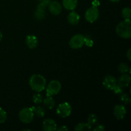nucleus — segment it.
<instances>
[{"mask_svg": "<svg viewBox=\"0 0 131 131\" xmlns=\"http://www.w3.org/2000/svg\"><path fill=\"white\" fill-rule=\"evenodd\" d=\"M29 84L33 90L41 92L46 88V79L40 74H33L29 78Z\"/></svg>", "mask_w": 131, "mask_h": 131, "instance_id": "nucleus-1", "label": "nucleus"}, {"mask_svg": "<svg viewBox=\"0 0 131 131\" xmlns=\"http://www.w3.org/2000/svg\"><path fill=\"white\" fill-rule=\"evenodd\" d=\"M118 35L123 38H129L131 37V22L130 19H125L119 23L116 28Z\"/></svg>", "mask_w": 131, "mask_h": 131, "instance_id": "nucleus-2", "label": "nucleus"}, {"mask_svg": "<svg viewBox=\"0 0 131 131\" xmlns=\"http://www.w3.org/2000/svg\"><path fill=\"white\" fill-rule=\"evenodd\" d=\"M34 115L31 107H24L19 111V118L23 123L29 124L33 121Z\"/></svg>", "mask_w": 131, "mask_h": 131, "instance_id": "nucleus-3", "label": "nucleus"}, {"mask_svg": "<svg viewBox=\"0 0 131 131\" xmlns=\"http://www.w3.org/2000/svg\"><path fill=\"white\" fill-rule=\"evenodd\" d=\"M61 84L60 81L57 80H52L50 82L46 88V96H52L56 95L60 92Z\"/></svg>", "mask_w": 131, "mask_h": 131, "instance_id": "nucleus-4", "label": "nucleus"}, {"mask_svg": "<svg viewBox=\"0 0 131 131\" xmlns=\"http://www.w3.org/2000/svg\"><path fill=\"white\" fill-rule=\"evenodd\" d=\"M72 113L71 106L68 102H63L58 105L56 109V113L62 118L68 117Z\"/></svg>", "mask_w": 131, "mask_h": 131, "instance_id": "nucleus-5", "label": "nucleus"}, {"mask_svg": "<svg viewBox=\"0 0 131 131\" xmlns=\"http://www.w3.org/2000/svg\"><path fill=\"white\" fill-rule=\"evenodd\" d=\"M85 19L89 23H92L98 19L99 17V10L97 8V7L92 6L87 9L85 12Z\"/></svg>", "mask_w": 131, "mask_h": 131, "instance_id": "nucleus-6", "label": "nucleus"}, {"mask_svg": "<svg viewBox=\"0 0 131 131\" xmlns=\"http://www.w3.org/2000/svg\"><path fill=\"white\" fill-rule=\"evenodd\" d=\"M84 44V36L77 34L73 36L69 41V46L71 48L76 49L81 48Z\"/></svg>", "mask_w": 131, "mask_h": 131, "instance_id": "nucleus-7", "label": "nucleus"}, {"mask_svg": "<svg viewBox=\"0 0 131 131\" xmlns=\"http://www.w3.org/2000/svg\"><path fill=\"white\" fill-rule=\"evenodd\" d=\"M116 84H117L116 79L111 75H106L104 78V80L102 81V84H103L104 86L106 89L110 90H113L115 86L116 85Z\"/></svg>", "mask_w": 131, "mask_h": 131, "instance_id": "nucleus-8", "label": "nucleus"}, {"mask_svg": "<svg viewBox=\"0 0 131 131\" xmlns=\"http://www.w3.org/2000/svg\"><path fill=\"white\" fill-rule=\"evenodd\" d=\"M126 109L123 105H116L114 107L113 113L118 120H122L126 115Z\"/></svg>", "mask_w": 131, "mask_h": 131, "instance_id": "nucleus-9", "label": "nucleus"}, {"mask_svg": "<svg viewBox=\"0 0 131 131\" xmlns=\"http://www.w3.org/2000/svg\"><path fill=\"white\" fill-rule=\"evenodd\" d=\"M57 125L54 120L51 118H47L43 120L42 123V129L46 131L56 130Z\"/></svg>", "mask_w": 131, "mask_h": 131, "instance_id": "nucleus-10", "label": "nucleus"}, {"mask_svg": "<svg viewBox=\"0 0 131 131\" xmlns=\"http://www.w3.org/2000/svg\"><path fill=\"white\" fill-rule=\"evenodd\" d=\"M49 10L52 15H58L62 11V6L61 4L58 1H51L49 4Z\"/></svg>", "mask_w": 131, "mask_h": 131, "instance_id": "nucleus-11", "label": "nucleus"}, {"mask_svg": "<svg viewBox=\"0 0 131 131\" xmlns=\"http://www.w3.org/2000/svg\"><path fill=\"white\" fill-rule=\"evenodd\" d=\"M26 43L29 49H34L38 46V41L35 36L33 35H29L26 37Z\"/></svg>", "mask_w": 131, "mask_h": 131, "instance_id": "nucleus-12", "label": "nucleus"}, {"mask_svg": "<svg viewBox=\"0 0 131 131\" xmlns=\"http://www.w3.org/2000/svg\"><path fill=\"white\" fill-rule=\"evenodd\" d=\"M67 20L71 25H77L80 20V16L78 13L73 11L68 15Z\"/></svg>", "mask_w": 131, "mask_h": 131, "instance_id": "nucleus-13", "label": "nucleus"}, {"mask_svg": "<svg viewBox=\"0 0 131 131\" xmlns=\"http://www.w3.org/2000/svg\"><path fill=\"white\" fill-rule=\"evenodd\" d=\"M130 83V77L128 74H123L119 78L118 80V84L122 88L128 86Z\"/></svg>", "mask_w": 131, "mask_h": 131, "instance_id": "nucleus-14", "label": "nucleus"}, {"mask_svg": "<svg viewBox=\"0 0 131 131\" xmlns=\"http://www.w3.org/2000/svg\"><path fill=\"white\" fill-rule=\"evenodd\" d=\"M64 8L68 10H74L78 5V0H63Z\"/></svg>", "mask_w": 131, "mask_h": 131, "instance_id": "nucleus-15", "label": "nucleus"}, {"mask_svg": "<svg viewBox=\"0 0 131 131\" xmlns=\"http://www.w3.org/2000/svg\"><path fill=\"white\" fill-rule=\"evenodd\" d=\"M45 6L43 5H39L37 6V10H36L35 14V17L37 20H42L44 19L45 17Z\"/></svg>", "mask_w": 131, "mask_h": 131, "instance_id": "nucleus-16", "label": "nucleus"}, {"mask_svg": "<svg viewBox=\"0 0 131 131\" xmlns=\"http://www.w3.org/2000/svg\"><path fill=\"white\" fill-rule=\"evenodd\" d=\"M43 104H44L45 106L49 110H52L55 106L54 100L52 98V96H49V97H46L43 101Z\"/></svg>", "mask_w": 131, "mask_h": 131, "instance_id": "nucleus-17", "label": "nucleus"}, {"mask_svg": "<svg viewBox=\"0 0 131 131\" xmlns=\"http://www.w3.org/2000/svg\"><path fill=\"white\" fill-rule=\"evenodd\" d=\"M92 126L89 125L88 123H80L75 126L74 130L76 131H83V130H90Z\"/></svg>", "mask_w": 131, "mask_h": 131, "instance_id": "nucleus-18", "label": "nucleus"}, {"mask_svg": "<svg viewBox=\"0 0 131 131\" xmlns=\"http://www.w3.org/2000/svg\"><path fill=\"white\" fill-rule=\"evenodd\" d=\"M32 110H33V113L34 114H35L38 117H43L45 115V110L42 108V107H31Z\"/></svg>", "mask_w": 131, "mask_h": 131, "instance_id": "nucleus-19", "label": "nucleus"}, {"mask_svg": "<svg viewBox=\"0 0 131 131\" xmlns=\"http://www.w3.org/2000/svg\"><path fill=\"white\" fill-rule=\"evenodd\" d=\"M118 70L120 71V72L123 73V74H125L127 72H130V69L127 64L122 63H120L118 65Z\"/></svg>", "mask_w": 131, "mask_h": 131, "instance_id": "nucleus-20", "label": "nucleus"}, {"mask_svg": "<svg viewBox=\"0 0 131 131\" xmlns=\"http://www.w3.org/2000/svg\"><path fill=\"white\" fill-rule=\"evenodd\" d=\"M130 14L131 10L130 8L125 7L122 11V17L125 19H130Z\"/></svg>", "mask_w": 131, "mask_h": 131, "instance_id": "nucleus-21", "label": "nucleus"}, {"mask_svg": "<svg viewBox=\"0 0 131 131\" xmlns=\"http://www.w3.org/2000/svg\"><path fill=\"white\" fill-rule=\"evenodd\" d=\"M97 120H98L97 116H96L95 115H94V114H92V115H90L89 116H88V122L87 123H88L90 126H92V125H94V124H95L96 123H97Z\"/></svg>", "mask_w": 131, "mask_h": 131, "instance_id": "nucleus-22", "label": "nucleus"}, {"mask_svg": "<svg viewBox=\"0 0 131 131\" xmlns=\"http://www.w3.org/2000/svg\"><path fill=\"white\" fill-rule=\"evenodd\" d=\"M33 102L36 104H38L41 103L43 101V97L42 96V95L40 94L39 92H38V93H36L33 95Z\"/></svg>", "mask_w": 131, "mask_h": 131, "instance_id": "nucleus-23", "label": "nucleus"}, {"mask_svg": "<svg viewBox=\"0 0 131 131\" xmlns=\"http://www.w3.org/2000/svg\"><path fill=\"white\" fill-rule=\"evenodd\" d=\"M7 118V114H6V111L0 107V124L4 123L6 120Z\"/></svg>", "mask_w": 131, "mask_h": 131, "instance_id": "nucleus-24", "label": "nucleus"}, {"mask_svg": "<svg viewBox=\"0 0 131 131\" xmlns=\"http://www.w3.org/2000/svg\"><path fill=\"white\" fill-rule=\"evenodd\" d=\"M84 43L88 47H92L93 46V40L90 36H84Z\"/></svg>", "mask_w": 131, "mask_h": 131, "instance_id": "nucleus-25", "label": "nucleus"}, {"mask_svg": "<svg viewBox=\"0 0 131 131\" xmlns=\"http://www.w3.org/2000/svg\"><path fill=\"white\" fill-rule=\"evenodd\" d=\"M121 96H120V99L122 100L123 102H124L125 104H129L130 103L131 99L128 95L127 94H124V93H122Z\"/></svg>", "mask_w": 131, "mask_h": 131, "instance_id": "nucleus-26", "label": "nucleus"}, {"mask_svg": "<svg viewBox=\"0 0 131 131\" xmlns=\"http://www.w3.org/2000/svg\"><path fill=\"white\" fill-rule=\"evenodd\" d=\"M113 92L115 93V94L120 95L123 93V88L121 87L120 86H119L118 84H116V85L115 86V87L114 88V89L113 90Z\"/></svg>", "mask_w": 131, "mask_h": 131, "instance_id": "nucleus-27", "label": "nucleus"}, {"mask_svg": "<svg viewBox=\"0 0 131 131\" xmlns=\"http://www.w3.org/2000/svg\"><path fill=\"white\" fill-rule=\"evenodd\" d=\"M39 4L43 5V6H44L46 7V6H48L49 4L51 2V0H39Z\"/></svg>", "mask_w": 131, "mask_h": 131, "instance_id": "nucleus-28", "label": "nucleus"}, {"mask_svg": "<svg viewBox=\"0 0 131 131\" xmlns=\"http://www.w3.org/2000/svg\"><path fill=\"white\" fill-rule=\"evenodd\" d=\"M105 130V127L102 125H99L93 129L94 131H103Z\"/></svg>", "mask_w": 131, "mask_h": 131, "instance_id": "nucleus-29", "label": "nucleus"}, {"mask_svg": "<svg viewBox=\"0 0 131 131\" xmlns=\"http://www.w3.org/2000/svg\"><path fill=\"white\" fill-rule=\"evenodd\" d=\"M56 130L58 131H65V130H68L69 129L68 127H67V126H65V125H62V126L60 127L58 129H56Z\"/></svg>", "mask_w": 131, "mask_h": 131, "instance_id": "nucleus-30", "label": "nucleus"}, {"mask_svg": "<svg viewBox=\"0 0 131 131\" xmlns=\"http://www.w3.org/2000/svg\"><path fill=\"white\" fill-rule=\"evenodd\" d=\"M99 5V1L97 0H95L92 3V6H95V7H97Z\"/></svg>", "mask_w": 131, "mask_h": 131, "instance_id": "nucleus-31", "label": "nucleus"}, {"mask_svg": "<svg viewBox=\"0 0 131 131\" xmlns=\"http://www.w3.org/2000/svg\"><path fill=\"white\" fill-rule=\"evenodd\" d=\"M130 49H129V51H128V52H127V58H128V60H129V61H130V58H131V57H130Z\"/></svg>", "mask_w": 131, "mask_h": 131, "instance_id": "nucleus-32", "label": "nucleus"}, {"mask_svg": "<svg viewBox=\"0 0 131 131\" xmlns=\"http://www.w3.org/2000/svg\"><path fill=\"white\" fill-rule=\"evenodd\" d=\"M2 38H3V35H2V33L1 32V31H0V42H1V40H2Z\"/></svg>", "mask_w": 131, "mask_h": 131, "instance_id": "nucleus-33", "label": "nucleus"}, {"mask_svg": "<svg viewBox=\"0 0 131 131\" xmlns=\"http://www.w3.org/2000/svg\"><path fill=\"white\" fill-rule=\"evenodd\" d=\"M110 1H111V2H114V3H116V2H118L120 0H110Z\"/></svg>", "mask_w": 131, "mask_h": 131, "instance_id": "nucleus-34", "label": "nucleus"}]
</instances>
